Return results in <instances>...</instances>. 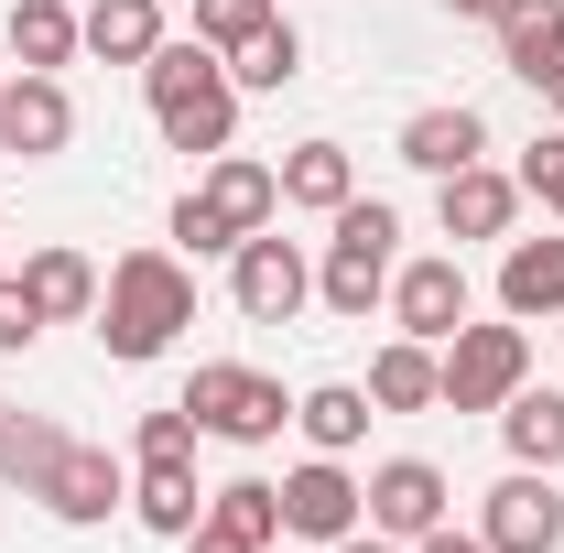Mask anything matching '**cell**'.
Returning a JSON list of instances; mask_svg holds the SVG:
<instances>
[{
	"mask_svg": "<svg viewBox=\"0 0 564 553\" xmlns=\"http://www.w3.org/2000/svg\"><path fill=\"white\" fill-rule=\"evenodd\" d=\"M185 326H196V272H185L174 250H131V261L109 272V293H98V347H109L120 369H141V358H163Z\"/></svg>",
	"mask_w": 564,
	"mask_h": 553,
	"instance_id": "6da1fadb",
	"label": "cell"
},
{
	"mask_svg": "<svg viewBox=\"0 0 564 553\" xmlns=\"http://www.w3.org/2000/svg\"><path fill=\"white\" fill-rule=\"evenodd\" d=\"M141 87H152V120H163V141L174 152H228V131H239V87H228V66H217V44H152V66H141Z\"/></svg>",
	"mask_w": 564,
	"mask_h": 553,
	"instance_id": "7a4b0ae2",
	"label": "cell"
},
{
	"mask_svg": "<svg viewBox=\"0 0 564 553\" xmlns=\"http://www.w3.org/2000/svg\"><path fill=\"white\" fill-rule=\"evenodd\" d=\"M391 239H402V217L380 207V196H348V207H337V239H326V272H315V293H326L348 326L380 304V293H391Z\"/></svg>",
	"mask_w": 564,
	"mask_h": 553,
	"instance_id": "3957f363",
	"label": "cell"
},
{
	"mask_svg": "<svg viewBox=\"0 0 564 553\" xmlns=\"http://www.w3.org/2000/svg\"><path fill=\"white\" fill-rule=\"evenodd\" d=\"M185 413H196V434H228V445H272L282 423H293V402H282V380L239 369V358H217V369H196V380H185Z\"/></svg>",
	"mask_w": 564,
	"mask_h": 553,
	"instance_id": "277c9868",
	"label": "cell"
},
{
	"mask_svg": "<svg viewBox=\"0 0 564 553\" xmlns=\"http://www.w3.org/2000/svg\"><path fill=\"white\" fill-rule=\"evenodd\" d=\"M434 369H445V402H456V413H499V402L532 380V337H521V326H456Z\"/></svg>",
	"mask_w": 564,
	"mask_h": 553,
	"instance_id": "5b68a950",
	"label": "cell"
},
{
	"mask_svg": "<svg viewBox=\"0 0 564 553\" xmlns=\"http://www.w3.org/2000/svg\"><path fill=\"white\" fill-rule=\"evenodd\" d=\"M228 293H239V315L250 326H293L304 315V293H315V272H304V250L293 239H239V272H228Z\"/></svg>",
	"mask_w": 564,
	"mask_h": 553,
	"instance_id": "8992f818",
	"label": "cell"
},
{
	"mask_svg": "<svg viewBox=\"0 0 564 553\" xmlns=\"http://www.w3.org/2000/svg\"><path fill=\"white\" fill-rule=\"evenodd\" d=\"M478 543H489V553H554V543H564V499H554V478H543V467L499 478L489 510H478Z\"/></svg>",
	"mask_w": 564,
	"mask_h": 553,
	"instance_id": "52a82bcc",
	"label": "cell"
},
{
	"mask_svg": "<svg viewBox=\"0 0 564 553\" xmlns=\"http://www.w3.org/2000/svg\"><path fill=\"white\" fill-rule=\"evenodd\" d=\"M391 326L423 337V347H445L456 326H467V272H456V250H445V261H402V272H391Z\"/></svg>",
	"mask_w": 564,
	"mask_h": 553,
	"instance_id": "ba28073f",
	"label": "cell"
},
{
	"mask_svg": "<svg viewBox=\"0 0 564 553\" xmlns=\"http://www.w3.org/2000/svg\"><path fill=\"white\" fill-rule=\"evenodd\" d=\"M358 510H369V488L337 467V456H315V467H293L282 478V532H315V543H348Z\"/></svg>",
	"mask_w": 564,
	"mask_h": 553,
	"instance_id": "9c48e42d",
	"label": "cell"
},
{
	"mask_svg": "<svg viewBox=\"0 0 564 553\" xmlns=\"http://www.w3.org/2000/svg\"><path fill=\"white\" fill-rule=\"evenodd\" d=\"M434 521H445V467L391 456V467L369 478V532H380V543H423Z\"/></svg>",
	"mask_w": 564,
	"mask_h": 553,
	"instance_id": "30bf717a",
	"label": "cell"
},
{
	"mask_svg": "<svg viewBox=\"0 0 564 553\" xmlns=\"http://www.w3.org/2000/svg\"><path fill=\"white\" fill-rule=\"evenodd\" d=\"M66 141H76V98L55 76H11V87H0V152L44 163V152H66Z\"/></svg>",
	"mask_w": 564,
	"mask_h": 553,
	"instance_id": "8fae6325",
	"label": "cell"
},
{
	"mask_svg": "<svg viewBox=\"0 0 564 553\" xmlns=\"http://www.w3.org/2000/svg\"><path fill=\"white\" fill-rule=\"evenodd\" d=\"M33 499H44L55 521H109V510H120V467H109V445H55V467L33 478Z\"/></svg>",
	"mask_w": 564,
	"mask_h": 553,
	"instance_id": "7c38bea8",
	"label": "cell"
},
{
	"mask_svg": "<svg viewBox=\"0 0 564 553\" xmlns=\"http://www.w3.org/2000/svg\"><path fill=\"white\" fill-rule=\"evenodd\" d=\"M499 66L532 76V87H554L564 76V0H499Z\"/></svg>",
	"mask_w": 564,
	"mask_h": 553,
	"instance_id": "4fadbf2b",
	"label": "cell"
},
{
	"mask_svg": "<svg viewBox=\"0 0 564 553\" xmlns=\"http://www.w3.org/2000/svg\"><path fill=\"white\" fill-rule=\"evenodd\" d=\"M207 207H217V228H228V239H261V228H272V207H282V174H272V163H250V152H217Z\"/></svg>",
	"mask_w": 564,
	"mask_h": 553,
	"instance_id": "5bb4252c",
	"label": "cell"
},
{
	"mask_svg": "<svg viewBox=\"0 0 564 553\" xmlns=\"http://www.w3.org/2000/svg\"><path fill=\"white\" fill-rule=\"evenodd\" d=\"M478 152H489V120H478V109H413V120H402V163H423L434 185L467 174Z\"/></svg>",
	"mask_w": 564,
	"mask_h": 553,
	"instance_id": "9a60e30c",
	"label": "cell"
},
{
	"mask_svg": "<svg viewBox=\"0 0 564 553\" xmlns=\"http://www.w3.org/2000/svg\"><path fill=\"white\" fill-rule=\"evenodd\" d=\"M510 207H521V174H489V163L445 174V196H434L445 239H499V228H510Z\"/></svg>",
	"mask_w": 564,
	"mask_h": 553,
	"instance_id": "2e32d148",
	"label": "cell"
},
{
	"mask_svg": "<svg viewBox=\"0 0 564 553\" xmlns=\"http://www.w3.org/2000/svg\"><path fill=\"white\" fill-rule=\"evenodd\" d=\"M76 33H87L98 66H152V44H163V0H87Z\"/></svg>",
	"mask_w": 564,
	"mask_h": 553,
	"instance_id": "e0dca14e",
	"label": "cell"
},
{
	"mask_svg": "<svg viewBox=\"0 0 564 553\" xmlns=\"http://www.w3.org/2000/svg\"><path fill=\"white\" fill-rule=\"evenodd\" d=\"M499 304H510V326L564 315V239H510V261H499Z\"/></svg>",
	"mask_w": 564,
	"mask_h": 553,
	"instance_id": "ac0fdd59",
	"label": "cell"
},
{
	"mask_svg": "<svg viewBox=\"0 0 564 553\" xmlns=\"http://www.w3.org/2000/svg\"><path fill=\"white\" fill-rule=\"evenodd\" d=\"M196 532H217V543H239V553H272L282 543V488H261V478L207 488V521Z\"/></svg>",
	"mask_w": 564,
	"mask_h": 553,
	"instance_id": "d6986e66",
	"label": "cell"
},
{
	"mask_svg": "<svg viewBox=\"0 0 564 553\" xmlns=\"http://www.w3.org/2000/svg\"><path fill=\"white\" fill-rule=\"evenodd\" d=\"M131 510L152 521V532H196L207 521V488H196V456H141V488H131Z\"/></svg>",
	"mask_w": 564,
	"mask_h": 553,
	"instance_id": "ffe728a7",
	"label": "cell"
},
{
	"mask_svg": "<svg viewBox=\"0 0 564 553\" xmlns=\"http://www.w3.org/2000/svg\"><path fill=\"white\" fill-rule=\"evenodd\" d=\"M369 402H380V413H423V402H445L434 347H423V337H391L380 358H369Z\"/></svg>",
	"mask_w": 564,
	"mask_h": 553,
	"instance_id": "44dd1931",
	"label": "cell"
},
{
	"mask_svg": "<svg viewBox=\"0 0 564 553\" xmlns=\"http://www.w3.org/2000/svg\"><path fill=\"white\" fill-rule=\"evenodd\" d=\"M348 196H358V174H348V152H337V141H293V152H282V207L337 217Z\"/></svg>",
	"mask_w": 564,
	"mask_h": 553,
	"instance_id": "7402d4cb",
	"label": "cell"
},
{
	"mask_svg": "<svg viewBox=\"0 0 564 553\" xmlns=\"http://www.w3.org/2000/svg\"><path fill=\"white\" fill-rule=\"evenodd\" d=\"M76 44H87V33H76L66 0H11V66H22V76H55Z\"/></svg>",
	"mask_w": 564,
	"mask_h": 553,
	"instance_id": "603a6c76",
	"label": "cell"
},
{
	"mask_svg": "<svg viewBox=\"0 0 564 553\" xmlns=\"http://www.w3.org/2000/svg\"><path fill=\"white\" fill-rule=\"evenodd\" d=\"M22 293L44 304V326H66V315H98V272H87V250H33Z\"/></svg>",
	"mask_w": 564,
	"mask_h": 553,
	"instance_id": "cb8c5ba5",
	"label": "cell"
},
{
	"mask_svg": "<svg viewBox=\"0 0 564 553\" xmlns=\"http://www.w3.org/2000/svg\"><path fill=\"white\" fill-rule=\"evenodd\" d=\"M499 434L521 467H564V391H510L499 402Z\"/></svg>",
	"mask_w": 564,
	"mask_h": 553,
	"instance_id": "d4e9b609",
	"label": "cell"
},
{
	"mask_svg": "<svg viewBox=\"0 0 564 553\" xmlns=\"http://www.w3.org/2000/svg\"><path fill=\"white\" fill-rule=\"evenodd\" d=\"M293 423L315 434V456H348L358 434H369V391H358V380H326V391L293 402Z\"/></svg>",
	"mask_w": 564,
	"mask_h": 553,
	"instance_id": "484cf974",
	"label": "cell"
},
{
	"mask_svg": "<svg viewBox=\"0 0 564 553\" xmlns=\"http://www.w3.org/2000/svg\"><path fill=\"white\" fill-rule=\"evenodd\" d=\"M293 76H304V44H293V22H261V33L228 55V87H261V98H272V87H293Z\"/></svg>",
	"mask_w": 564,
	"mask_h": 553,
	"instance_id": "4316f807",
	"label": "cell"
},
{
	"mask_svg": "<svg viewBox=\"0 0 564 553\" xmlns=\"http://www.w3.org/2000/svg\"><path fill=\"white\" fill-rule=\"evenodd\" d=\"M55 445H66V434H55L44 413H0V478H11V488H33L44 467H55Z\"/></svg>",
	"mask_w": 564,
	"mask_h": 553,
	"instance_id": "83f0119b",
	"label": "cell"
},
{
	"mask_svg": "<svg viewBox=\"0 0 564 553\" xmlns=\"http://www.w3.org/2000/svg\"><path fill=\"white\" fill-rule=\"evenodd\" d=\"M261 22H272V0H196V44H217V55H239Z\"/></svg>",
	"mask_w": 564,
	"mask_h": 553,
	"instance_id": "f1b7e54d",
	"label": "cell"
},
{
	"mask_svg": "<svg viewBox=\"0 0 564 553\" xmlns=\"http://www.w3.org/2000/svg\"><path fill=\"white\" fill-rule=\"evenodd\" d=\"M521 196H543V207L564 217V131H543L532 152H521Z\"/></svg>",
	"mask_w": 564,
	"mask_h": 553,
	"instance_id": "f546056e",
	"label": "cell"
},
{
	"mask_svg": "<svg viewBox=\"0 0 564 553\" xmlns=\"http://www.w3.org/2000/svg\"><path fill=\"white\" fill-rule=\"evenodd\" d=\"M141 456H196V413L174 402V413H141V434H131Z\"/></svg>",
	"mask_w": 564,
	"mask_h": 553,
	"instance_id": "4dcf8cb0",
	"label": "cell"
},
{
	"mask_svg": "<svg viewBox=\"0 0 564 553\" xmlns=\"http://www.w3.org/2000/svg\"><path fill=\"white\" fill-rule=\"evenodd\" d=\"M33 337H44V304H33L22 282H0V358H11V347H33Z\"/></svg>",
	"mask_w": 564,
	"mask_h": 553,
	"instance_id": "1f68e13d",
	"label": "cell"
},
{
	"mask_svg": "<svg viewBox=\"0 0 564 553\" xmlns=\"http://www.w3.org/2000/svg\"><path fill=\"white\" fill-rule=\"evenodd\" d=\"M174 239H185V250H239V239L217 228V207H207V196H185V207H174Z\"/></svg>",
	"mask_w": 564,
	"mask_h": 553,
	"instance_id": "d6a6232c",
	"label": "cell"
},
{
	"mask_svg": "<svg viewBox=\"0 0 564 553\" xmlns=\"http://www.w3.org/2000/svg\"><path fill=\"white\" fill-rule=\"evenodd\" d=\"M413 553H489V543H478V532H445V521H434V532H423Z\"/></svg>",
	"mask_w": 564,
	"mask_h": 553,
	"instance_id": "836d02e7",
	"label": "cell"
},
{
	"mask_svg": "<svg viewBox=\"0 0 564 553\" xmlns=\"http://www.w3.org/2000/svg\"><path fill=\"white\" fill-rule=\"evenodd\" d=\"M185 553H239V543H217V532H185Z\"/></svg>",
	"mask_w": 564,
	"mask_h": 553,
	"instance_id": "e575fe53",
	"label": "cell"
},
{
	"mask_svg": "<svg viewBox=\"0 0 564 553\" xmlns=\"http://www.w3.org/2000/svg\"><path fill=\"white\" fill-rule=\"evenodd\" d=\"M326 553H391V543H380V532H369V543H358V532H348V543H326Z\"/></svg>",
	"mask_w": 564,
	"mask_h": 553,
	"instance_id": "d590c367",
	"label": "cell"
},
{
	"mask_svg": "<svg viewBox=\"0 0 564 553\" xmlns=\"http://www.w3.org/2000/svg\"><path fill=\"white\" fill-rule=\"evenodd\" d=\"M445 11H478V22H489V11H499V0H445Z\"/></svg>",
	"mask_w": 564,
	"mask_h": 553,
	"instance_id": "8d00e7d4",
	"label": "cell"
},
{
	"mask_svg": "<svg viewBox=\"0 0 564 553\" xmlns=\"http://www.w3.org/2000/svg\"><path fill=\"white\" fill-rule=\"evenodd\" d=\"M543 98H554V109H564V76H554V87H543Z\"/></svg>",
	"mask_w": 564,
	"mask_h": 553,
	"instance_id": "74e56055",
	"label": "cell"
}]
</instances>
